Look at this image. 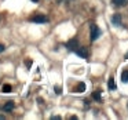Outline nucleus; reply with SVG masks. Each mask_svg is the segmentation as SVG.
<instances>
[{
	"mask_svg": "<svg viewBox=\"0 0 128 120\" xmlns=\"http://www.w3.org/2000/svg\"><path fill=\"white\" fill-rule=\"evenodd\" d=\"M121 81L122 83H128V70H124L121 73Z\"/></svg>",
	"mask_w": 128,
	"mask_h": 120,
	"instance_id": "obj_10",
	"label": "nucleus"
},
{
	"mask_svg": "<svg viewBox=\"0 0 128 120\" xmlns=\"http://www.w3.org/2000/svg\"><path fill=\"white\" fill-rule=\"evenodd\" d=\"M47 21H48V18L43 14H37V15L30 17V22H34V24H44V22H47Z\"/></svg>",
	"mask_w": 128,
	"mask_h": 120,
	"instance_id": "obj_2",
	"label": "nucleus"
},
{
	"mask_svg": "<svg viewBox=\"0 0 128 120\" xmlns=\"http://www.w3.org/2000/svg\"><path fill=\"white\" fill-rule=\"evenodd\" d=\"M4 119H6V117H4L3 114H0V120H4Z\"/></svg>",
	"mask_w": 128,
	"mask_h": 120,
	"instance_id": "obj_16",
	"label": "nucleus"
},
{
	"mask_svg": "<svg viewBox=\"0 0 128 120\" xmlns=\"http://www.w3.org/2000/svg\"><path fill=\"white\" fill-rule=\"evenodd\" d=\"M66 47H68V50H69V51H76V48L78 47V42H77V39H72V40H69V42L66 43Z\"/></svg>",
	"mask_w": 128,
	"mask_h": 120,
	"instance_id": "obj_4",
	"label": "nucleus"
},
{
	"mask_svg": "<svg viewBox=\"0 0 128 120\" xmlns=\"http://www.w3.org/2000/svg\"><path fill=\"white\" fill-rule=\"evenodd\" d=\"M112 3L116 7H124L125 4L128 3V0H112Z\"/></svg>",
	"mask_w": 128,
	"mask_h": 120,
	"instance_id": "obj_6",
	"label": "nucleus"
},
{
	"mask_svg": "<svg viewBox=\"0 0 128 120\" xmlns=\"http://www.w3.org/2000/svg\"><path fill=\"white\" fill-rule=\"evenodd\" d=\"M76 54H77L80 58H88V50H87L86 47H80V46H78V47L76 48Z\"/></svg>",
	"mask_w": 128,
	"mask_h": 120,
	"instance_id": "obj_3",
	"label": "nucleus"
},
{
	"mask_svg": "<svg viewBox=\"0 0 128 120\" xmlns=\"http://www.w3.org/2000/svg\"><path fill=\"white\" fill-rule=\"evenodd\" d=\"M51 119H52V120H61V116H52Z\"/></svg>",
	"mask_w": 128,
	"mask_h": 120,
	"instance_id": "obj_14",
	"label": "nucleus"
},
{
	"mask_svg": "<svg viewBox=\"0 0 128 120\" xmlns=\"http://www.w3.org/2000/svg\"><path fill=\"white\" fill-rule=\"evenodd\" d=\"M92 98L94 99H96V101H100V91L98 90V91H95L94 94H92Z\"/></svg>",
	"mask_w": 128,
	"mask_h": 120,
	"instance_id": "obj_11",
	"label": "nucleus"
},
{
	"mask_svg": "<svg viewBox=\"0 0 128 120\" xmlns=\"http://www.w3.org/2000/svg\"><path fill=\"white\" fill-rule=\"evenodd\" d=\"M55 94H56V95H61V94H62V88H61V87L55 86Z\"/></svg>",
	"mask_w": 128,
	"mask_h": 120,
	"instance_id": "obj_13",
	"label": "nucleus"
},
{
	"mask_svg": "<svg viewBox=\"0 0 128 120\" xmlns=\"http://www.w3.org/2000/svg\"><path fill=\"white\" fill-rule=\"evenodd\" d=\"M110 22L113 24V25H116V26H120V25H121V15H120V14H114L113 17L110 18Z\"/></svg>",
	"mask_w": 128,
	"mask_h": 120,
	"instance_id": "obj_5",
	"label": "nucleus"
},
{
	"mask_svg": "<svg viewBox=\"0 0 128 120\" xmlns=\"http://www.w3.org/2000/svg\"><path fill=\"white\" fill-rule=\"evenodd\" d=\"M124 58H125V59H128V53L125 54V57H124Z\"/></svg>",
	"mask_w": 128,
	"mask_h": 120,
	"instance_id": "obj_17",
	"label": "nucleus"
},
{
	"mask_svg": "<svg viewBox=\"0 0 128 120\" xmlns=\"http://www.w3.org/2000/svg\"><path fill=\"white\" fill-rule=\"evenodd\" d=\"M32 2H34V3H36V2H39V0H32Z\"/></svg>",
	"mask_w": 128,
	"mask_h": 120,
	"instance_id": "obj_18",
	"label": "nucleus"
},
{
	"mask_svg": "<svg viewBox=\"0 0 128 120\" xmlns=\"http://www.w3.org/2000/svg\"><path fill=\"white\" fill-rule=\"evenodd\" d=\"M74 91L76 92H84V91H86V84H84L83 81H81V83H78L77 86H76Z\"/></svg>",
	"mask_w": 128,
	"mask_h": 120,
	"instance_id": "obj_7",
	"label": "nucleus"
},
{
	"mask_svg": "<svg viewBox=\"0 0 128 120\" xmlns=\"http://www.w3.org/2000/svg\"><path fill=\"white\" fill-rule=\"evenodd\" d=\"M100 35H102V31L95 24H91V26H90V39H91V42H95Z\"/></svg>",
	"mask_w": 128,
	"mask_h": 120,
	"instance_id": "obj_1",
	"label": "nucleus"
},
{
	"mask_svg": "<svg viewBox=\"0 0 128 120\" xmlns=\"http://www.w3.org/2000/svg\"><path fill=\"white\" fill-rule=\"evenodd\" d=\"M3 109L6 112H10V110H12V109H14V102H12V101H8V102L6 103V105L3 106Z\"/></svg>",
	"mask_w": 128,
	"mask_h": 120,
	"instance_id": "obj_8",
	"label": "nucleus"
},
{
	"mask_svg": "<svg viewBox=\"0 0 128 120\" xmlns=\"http://www.w3.org/2000/svg\"><path fill=\"white\" fill-rule=\"evenodd\" d=\"M0 21H2V15H0Z\"/></svg>",
	"mask_w": 128,
	"mask_h": 120,
	"instance_id": "obj_19",
	"label": "nucleus"
},
{
	"mask_svg": "<svg viewBox=\"0 0 128 120\" xmlns=\"http://www.w3.org/2000/svg\"><path fill=\"white\" fill-rule=\"evenodd\" d=\"M3 51H4V46L0 44V53H3Z\"/></svg>",
	"mask_w": 128,
	"mask_h": 120,
	"instance_id": "obj_15",
	"label": "nucleus"
},
{
	"mask_svg": "<svg viewBox=\"0 0 128 120\" xmlns=\"http://www.w3.org/2000/svg\"><path fill=\"white\" fill-rule=\"evenodd\" d=\"M11 91V86L10 84H4L3 86V92H10Z\"/></svg>",
	"mask_w": 128,
	"mask_h": 120,
	"instance_id": "obj_12",
	"label": "nucleus"
},
{
	"mask_svg": "<svg viewBox=\"0 0 128 120\" xmlns=\"http://www.w3.org/2000/svg\"><path fill=\"white\" fill-rule=\"evenodd\" d=\"M108 87H109V90H116V83H114V79L113 77H110L109 79V81H108Z\"/></svg>",
	"mask_w": 128,
	"mask_h": 120,
	"instance_id": "obj_9",
	"label": "nucleus"
}]
</instances>
